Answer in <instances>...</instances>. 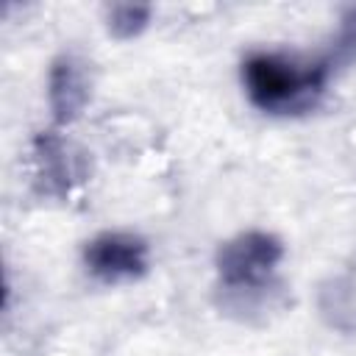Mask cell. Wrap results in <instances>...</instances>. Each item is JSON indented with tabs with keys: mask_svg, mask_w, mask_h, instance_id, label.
I'll list each match as a JSON object with an SVG mask.
<instances>
[{
	"mask_svg": "<svg viewBox=\"0 0 356 356\" xmlns=\"http://www.w3.org/2000/svg\"><path fill=\"white\" fill-rule=\"evenodd\" d=\"M323 67H298L278 56H256L245 67L250 97L261 108H286L312 95L323 83Z\"/></svg>",
	"mask_w": 356,
	"mask_h": 356,
	"instance_id": "1",
	"label": "cell"
},
{
	"mask_svg": "<svg viewBox=\"0 0 356 356\" xmlns=\"http://www.w3.org/2000/svg\"><path fill=\"white\" fill-rule=\"evenodd\" d=\"M86 261L89 267L108 278H131L139 275L147 264V248L145 242H139L136 236H125V234H106L100 239H95L86 250Z\"/></svg>",
	"mask_w": 356,
	"mask_h": 356,
	"instance_id": "2",
	"label": "cell"
},
{
	"mask_svg": "<svg viewBox=\"0 0 356 356\" xmlns=\"http://www.w3.org/2000/svg\"><path fill=\"white\" fill-rule=\"evenodd\" d=\"M278 259V248L267 236H248L222 253V273L231 281H253L264 275Z\"/></svg>",
	"mask_w": 356,
	"mask_h": 356,
	"instance_id": "3",
	"label": "cell"
}]
</instances>
